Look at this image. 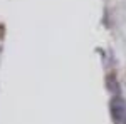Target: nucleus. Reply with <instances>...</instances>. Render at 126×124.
<instances>
[{
  "label": "nucleus",
  "mask_w": 126,
  "mask_h": 124,
  "mask_svg": "<svg viewBox=\"0 0 126 124\" xmlns=\"http://www.w3.org/2000/svg\"><path fill=\"white\" fill-rule=\"evenodd\" d=\"M109 111L114 124H126V101L123 97H113L109 101Z\"/></svg>",
  "instance_id": "f257e3e1"
}]
</instances>
